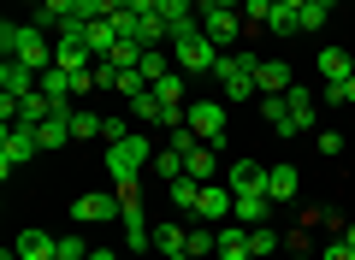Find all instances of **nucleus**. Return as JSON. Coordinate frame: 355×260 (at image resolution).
<instances>
[{
	"instance_id": "obj_7",
	"label": "nucleus",
	"mask_w": 355,
	"mask_h": 260,
	"mask_svg": "<svg viewBox=\"0 0 355 260\" xmlns=\"http://www.w3.org/2000/svg\"><path fill=\"white\" fill-rule=\"evenodd\" d=\"M184 119H190V130H196L202 142H214V148L225 142V101H219V95L190 101V107H184Z\"/></svg>"
},
{
	"instance_id": "obj_6",
	"label": "nucleus",
	"mask_w": 355,
	"mask_h": 260,
	"mask_svg": "<svg viewBox=\"0 0 355 260\" xmlns=\"http://www.w3.org/2000/svg\"><path fill=\"white\" fill-rule=\"evenodd\" d=\"M71 219L77 225H119L125 219V201H119V189H89V196L71 201Z\"/></svg>"
},
{
	"instance_id": "obj_27",
	"label": "nucleus",
	"mask_w": 355,
	"mask_h": 260,
	"mask_svg": "<svg viewBox=\"0 0 355 260\" xmlns=\"http://www.w3.org/2000/svg\"><path fill=\"white\" fill-rule=\"evenodd\" d=\"M166 196H172V207H178V213H196V201H202V184H196V177H172V184H166Z\"/></svg>"
},
{
	"instance_id": "obj_14",
	"label": "nucleus",
	"mask_w": 355,
	"mask_h": 260,
	"mask_svg": "<svg viewBox=\"0 0 355 260\" xmlns=\"http://www.w3.org/2000/svg\"><path fill=\"white\" fill-rule=\"evenodd\" d=\"M184 177H196V184H214V177H219V154H214V142H196V148L184 154Z\"/></svg>"
},
{
	"instance_id": "obj_17",
	"label": "nucleus",
	"mask_w": 355,
	"mask_h": 260,
	"mask_svg": "<svg viewBox=\"0 0 355 260\" xmlns=\"http://www.w3.org/2000/svg\"><path fill=\"white\" fill-rule=\"evenodd\" d=\"M272 207H279V201L266 196V189H254V196H237V213H231V219H237V225H266Z\"/></svg>"
},
{
	"instance_id": "obj_37",
	"label": "nucleus",
	"mask_w": 355,
	"mask_h": 260,
	"mask_svg": "<svg viewBox=\"0 0 355 260\" xmlns=\"http://www.w3.org/2000/svg\"><path fill=\"white\" fill-rule=\"evenodd\" d=\"M320 260H355V248L338 236V243H326V248H320Z\"/></svg>"
},
{
	"instance_id": "obj_11",
	"label": "nucleus",
	"mask_w": 355,
	"mask_h": 260,
	"mask_svg": "<svg viewBox=\"0 0 355 260\" xmlns=\"http://www.w3.org/2000/svg\"><path fill=\"white\" fill-rule=\"evenodd\" d=\"M254 89H261V95H291L296 89V71L284 60H261L254 65Z\"/></svg>"
},
{
	"instance_id": "obj_35",
	"label": "nucleus",
	"mask_w": 355,
	"mask_h": 260,
	"mask_svg": "<svg viewBox=\"0 0 355 260\" xmlns=\"http://www.w3.org/2000/svg\"><path fill=\"white\" fill-rule=\"evenodd\" d=\"M60 260H89V243H83V236H60Z\"/></svg>"
},
{
	"instance_id": "obj_18",
	"label": "nucleus",
	"mask_w": 355,
	"mask_h": 260,
	"mask_svg": "<svg viewBox=\"0 0 355 260\" xmlns=\"http://www.w3.org/2000/svg\"><path fill=\"white\" fill-rule=\"evenodd\" d=\"M18 260H60V236H48V231H18Z\"/></svg>"
},
{
	"instance_id": "obj_38",
	"label": "nucleus",
	"mask_w": 355,
	"mask_h": 260,
	"mask_svg": "<svg viewBox=\"0 0 355 260\" xmlns=\"http://www.w3.org/2000/svg\"><path fill=\"white\" fill-rule=\"evenodd\" d=\"M125 12H137V18H148V12H160V0H125Z\"/></svg>"
},
{
	"instance_id": "obj_40",
	"label": "nucleus",
	"mask_w": 355,
	"mask_h": 260,
	"mask_svg": "<svg viewBox=\"0 0 355 260\" xmlns=\"http://www.w3.org/2000/svg\"><path fill=\"white\" fill-rule=\"evenodd\" d=\"M89 260H119V254H113V248H89Z\"/></svg>"
},
{
	"instance_id": "obj_20",
	"label": "nucleus",
	"mask_w": 355,
	"mask_h": 260,
	"mask_svg": "<svg viewBox=\"0 0 355 260\" xmlns=\"http://www.w3.org/2000/svg\"><path fill=\"white\" fill-rule=\"evenodd\" d=\"M261 119L272 137H296V124H291V107H284V95H261Z\"/></svg>"
},
{
	"instance_id": "obj_23",
	"label": "nucleus",
	"mask_w": 355,
	"mask_h": 260,
	"mask_svg": "<svg viewBox=\"0 0 355 260\" xmlns=\"http://www.w3.org/2000/svg\"><path fill=\"white\" fill-rule=\"evenodd\" d=\"M190 225H154V248H160L166 260H178V254H190Z\"/></svg>"
},
{
	"instance_id": "obj_2",
	"label": "nucleus",
	"mask_w": 355,
	"mask_h": 260,
	"mask_svg": "<svg viewBox=\"0 0 355 260\" xmlns=\"http://www.w3.org/2000/svg\"><path fill=\"white\" fill-rule=\"evenodd\" d=\"M0 53L18 65H30V71H48L53 65V36L42 24H6L0 30Z\"/></svg>"
},
{
	"instance_id": "obj_21",
	"label": "nucleus",
	"mask_w": 355,
	"mask_h": 260,
	"mask_svg": "<svg viewBox=\"0 0 355 260\" xmlns=\"http://www.w3.org/2000/svg\"><path fill=\"white\" fill-rule=\"evenodd\" d=\"M53 112H60V107H53V101L42 95V89H36V95H24V101H18V119H12V124L36 130V124H42V119H53Z\"/></svg>"
},
{
	"instance_id": "obj_13",
	"label": "nucleus",
	"mask_w": 355,
	"mask_h": 260,
	"mask_svg": "<svg viewBox=\"0 0 355 260\" xmlns=\"http://www.w3.org/2000/svg\"><path fill=\"white\" fill-rule=\"evenodd\" d=\"M53 65H65V71H89L95 53H89L83 36H53Z\"/></svg>"
},
{
	"instance_id": "obj_8",
	"label": "nucleus",
	"mask_w": 355,
	"mask_h": 260,
	"mask_svg": "<svg viewBox=\"0 0 355 260\" xmlns=\"http://www.w3.org/2000/svg\"><path fill=\"white\" fill-rule=\"evenodd\" d=\"M42 154V142H36V130H24V124H6V137H0V177H12L24 160H36Z\"/></svg>"
},
{
	"instance_id": "obj_1",
	"label": "nucleus",
	"mask_w": 355,
	"mask_h": 260,
	"mask_svg": "<svg viewBox=\"0 0 355 260\" xmlns=\"http://www.w3.org/2000/svg\"><path fill=\"white\" fill-rule=\"evenodd\" d=\"M172 60H178L184 77H214L219 48H214V36H202V18H190V24L172 30Z\"/></svg>"
},
{
	"instance_id": "obj_33",
	"label": "nucleus",
	"mask_w": 355,
	"mask_h": 260,
	"mask_svg": "<svg viewBox=\"0 0 355 260\" xmlns=\"http://www.w3.org/2000/svg\"><path fill=\"white\" fill-rule=\"evenodd\" d=\"M266 30H272V36H296V6H272Z\"/></svg>"
},
{
	"instance_id": "obj_24",
	"label": "nucleus",
	"mask_w": 355,
	"mask_h": 260,
	"mask_svg": "<svg viewBox=\"0 0 355 260\" xmlns=\"http://www.w3.org/2000/svg\"><path fill=\"white\" fill-rule=\"evenodd\" d=\"M137 42H142V48H172V24H166L160 12L137 18Z\"/></svg>"
},
{
	"instance_id": "obj_22",
	"label": "nucleus",
	"mask_w": 355,
	"mask_h": 260,
	"mask_svg": "<svg viewBox=\"0 0 355 260\" xmlns=\"http://www.w3.org/2000/svg\"><path fill=\"white\" fill-rule=\"evenodd\" d=\"M320 77H326V83H343V77H355V60H349V53H343V48H320Z\"/></svg>"
},
{
	"instance_id": "obj_41",
	"label": "nucleus",
	"mask_w": 355,
	"mask_h": 260,
	"mask_svg": "<svg viewBox=\"0 0 355 260\" xmlns=\"http://www.w3.org/2000/svg\"><path fill=\"white\" fill-rule=\"evenodd\" d=\"M343 243H349V248H355V225H343Z\"/></svg>"
},
{
	"instance_id": "obj_5",
	"label": "nucleus",
	"mask_w": 355,
	"mask_h": 260,
	"mask_svg": "<svg viewBox=\"0 0 355 260\" xmlns=\"http://www.w3.org/2000/svg\"><path fill=\"white\" fill-rule=\"evenodd\" d=\"M196 18H202V36H214V48H219V53H231L243 36H249L243 12H231V6H202Z\"/></svg>"
},
{
	"instance_id": "obj_28",
	"label": "nucleus",
	"mask_w": 355,
	"mask_h": 260,
	"mask_svg": "<svg viewBox=\"0 0 355 260\" xmlns=\"http://www.w3.org/2000/svg\"><path fill=\"white\" fill-rule=\"evenodd\" d=\"M279 248H284V236L272 231V225H249V254H254V260H266V254H279Z\"/></svg>"
},
{
	"instance_id": "obj_32",
	"label": "nucleus",
	"mask_w": 355,
	"mask_h": 260,
	"mask_svg": "<svg viewBox=\"0 0 355 260\" xmlns=\"http://www.w3.org/2000/svg\"><path fill=\"white\" fill-rule=\"evenodd\" d=\"M154 95H160V101H172V107H184V71H166L160 83H154Z\"/></svg>"
},
{
	"instance_id": "obj_10",
	"label": "nucleus",
	"mask_w": 355,
	"mask_h": 260,
	"mask_svg": "<svg viewBox=\"0 0 355 260\" xmlns=\"http://www.w3.org/2000/svg\"><path fill=\"white\" fill-rule=\"evenodd\" d=\"M266 172H272V166H261V160L243 154V160L225 166V184H231V196H254V189H266Z\"/></svg>"
},
{
	"instance_id": "obj_25",
	"label": "nucleus",
	"mask_w": 355,
	"mask_h": 260,
	"mask_svg": "<svg viewBox=\"0 0 355 260\" xmlns=\"http://www.w3.org/2000/svg\"><path fill=\"white\" fill-rule=\"evenodd\" d=\"M296 184H302L296 166H272V172H266V196L272 201H296Z\"/></svg>"
},
{
	"instance_id": "obj_9",
	"label": "nucleus",
	"mask_w": 355,
	"mask_h": 260,
	"mask_svg": "<svg viewBox=\"0 0 355 260\" xmlns=\"http://www.w3.org/2000/svg\"><path fill=\"white\" fill-rule=\"evenodd\" d=\"M231 213H237V196H231V184H202L196 219H207V225H231Z\"/></svg>"
},
{
	"instance_id": "obj_15",
	"label": "nucleus",
	"mask_w": 355,
	"mask_h": 260,
	"mask_svg": "<svg viewBox=\"0 0 355 260\" xmlns=\"http://www.w3.org/2000/svg\"><path fill=\"white\" fill-rule=\"evenodd\" d=\"M284 107H291V124H296V130H314V119H320V95H314V89L296 83L291 95H284Z\"/></svg>"
},
{
	"instance_id": "obj_36",
	"label": "nucleus",
	"mask_w": 355,
	"mask_h": 260,
	"mask_svg": "<svg viewBox=\"0 0 355 260\" xmlns=\"http://www.w3.org/2000/svg\"><path fill=\"white\" fill-rule=\"evenodd\" d=\"M320 154H326V160H338V154H343V130H320Z\"/></svg>"
},
{
	"instance_id": "obj_26",
	"label": "nucleus",
	"mask_w": 355,
	"mask_h": 260,
	"mask_svg": "<svg viewBox=\"0 0 355 260\" xmlns=\"http://www.w3.org/2000/svg\"><path fill=\"white\" fill-rule=\"evenodd\" d=\"M89 137H107V119L89 107H71V142H89Z\"/></svg>"
},
{
	"instance_id": "obj_3",
	"label": "nucleus",
	"mask_w": 355,
	"mask_h": 260,
	"mask_svg": "<svg viewBox=\"0 0 355 260\" xmlns=\"http://www.w3.org/2000/svg\"><path fill=\"white\" fill-rule=\"evenodd\" d=\"M142 166H154V142L142 137V130H130V137L107 142V177H113V189L142 184Z\"/></svg>"
},
{
	"instance_id": "obj_16",
	"label": "nucleus",
	"mask_w": 355,
	"mask_h": 260,
	"mask_svg": "<svg viewBox=\"0 0 355 260\" xmlns=\"http://www.w3.org/2000/svg\"><path fill=\"white\" fill-rule=\"evenodd\" d=\"M36 142H42V154H48V148H65V142H71V107H60L53 119H42V124H36Z\"/></svg>"
},
{
	"instance_id": "obj_31",
	"label": "nucleus",
	"mask_w": 355,
	"mask_h": 260,
	"mask_svg": "<svg viewBox=\"0 0 355 260\" xmlns=\"http://www.w3.org/2000/svg\"><path fill=\"white\" fill-rule=\"evenodd\" d=\"M154 177H166V184L184 177V154H178V148H160V154H154Z\"/></svg>"
},
{
	"instance_id": "obj_34",
	"label": "nucleus",
	"mask_w": 355,
	"mask_h": 260,
	"mask_svg": "<svg viewBox=\"0 0 355 260\" xmlns=\"http://www.w3.org/2000/svg\"><path fill=\"white\" fill-rule=\"evenodd\" d=\"M326 101H331V107H355V77H343V83H326Z\"/></svg>"
},
{
	"instance_id": "obj_12",
	"label": "nucleus",
	"mask_w": 355,
	"mask_h": 260,
	"mask_svg": "<svg viewBox=\"0 0 355 260\" xmlns=\"http://www.w3.org/2000/svg\"><path fill=\"white\" fill-rule=\"evenodd\" d=\"M36 89H42V71H30V65H18V60L0 65V95L24 101V95H36Z\"/></svg>"
},
{
	"instance_id": "obj_4",
	"label": "nucleus",
	"mask_w": 355,
	"mask_h": 260,
	"mask_svg": "<svg viewBox=\"0 0 355 260\" xmlns=\"http://www.w3.org/2000/svg\"><path fill=\"white\" fill-rule=\"evenodd\" d=\"M254 53L249 48H231V53H219V65H214V83H219V101H249V95H261V89H254Z\"/></svg>"
},
{
	"instance_id": "obj_39",
	"label": "nucleus",
	"mask_w": 355,
	"mask_h": 260,
	"mask_svg": "<svg viewBox=\"0 0 355 260\" xmlns=\"http://www.w3.org/2000/svg\"><path fill=\"white\" fill-rule=\"evenodd\" d=\"M202 6H231V12H243V0H202Z\"/></svg>"
},
{
	"instance_id": "obj_30",
	"label": "nucleus",
	"mask_w": 355,
	"mask_h": 260,
	"mask_svg": "<svg viewBox=\"0 0 355 260\" xmlns=\"http://www.w3.org/2000/svg\"><path fill=\"white\" fill-rule=\"evenodd\" d=\"M326 6H314V0H308V6H296V30H302V36H314V30H326Z\"/></svg>"
},
{
	"instance_id": "obj_29",
	"label": "nucleus",
	"mask_w": 355,
	"mask_h": 260,
	"mask_svg": "<svg viewBox=\"0 0 355 260\" xmlns=\"http://www.w3.org/2000/svg\"><path fill=\"white\" fill-rule=\"evenodd\" d=\"M137 71L148 77V83H160L166 71H178V60H172V53H166V48H148V53H142V60H137Z\"/></svg>"
},
{
	"instance_id": "obj_19",
	"label": "nucleus",
	"mask_w": 355,
	"mask_h": 260,
	"mask_svg": "<svg viewBox=\"0 0 355 260\" xmlns=\"http://www.w3.org/2000/svg\"><path fill=\"white\" fill-rule=\"evenodd\" d=\"M219 260H254L249 254V225H219Z\"/></svg>"
}]
</instances>
